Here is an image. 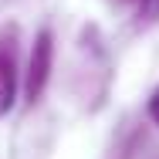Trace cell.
Here are the masks:
<instances>
[{
    "label": "cell",
    "mask_w": 159,
    "mask_h": 159,
    "mask_svg": "<svg viewBox=\"0 0 159 159\" xmlns=\"http://www.w3.org/2000/svg\"><path fill=\"white\" fill-rule=\"evenodd\" d=\"M51 64H54V34L44 31L34 37V51H31V61H27V81H24V95L27 102H37L41 92H44V85H48V78H51Z\"/></svg>",
    "instance_id": "obj_1"
},
{
    "label": "cell",
    "mask_w": 159,
    "mask_h": 159,
    "mask_svg": "<svg viewBox=\"0 0 159 159\" xmlns=\"http://www.w3.org/2000/svg\"><path fill=\"white\" fill-rule=\"evenodd\" d=\"M17 98V24L0 27V115L14 108Z\"/></svg>",
    "instance_id": "obj_2"
},
{
    "label": "cell",
    "mask_w": 159,
    "mask_h": 159,
    "mask_svg": "<svg viewBox=\"0 0 159 159\" xmlns=\"http://www.w3.org/2000/svg\"><path fill=\"white\" fill-rule=\"evenodd\" d=\"M142 17H146V20L159 17V0H142Z\"/></svg>",
    "instance_id": "obj_3"
},
{
    "label": "cell",
    "mask_w": 159,
    "mask_h": 159,
    "mask_svg": "<svg viewBox=\"0 0 159 159\" xmlns=\"http://www.w3.org/2000/svg\"><path fill=\"white\" fill-rule=\"evenodd\" d=\"M149 115H152V122L159 125V88L152 92V98H149Z\"/></svg>",
    "instance_id": "obj_4"
}]
</instances>
